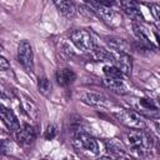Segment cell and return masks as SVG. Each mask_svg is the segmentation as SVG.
I'll list each match as a JSON object with an SVG mask.
<instances>
[{
    "label": "cell",
    "mask_w": 160,
    "mask_h": 160,
    "mask_svg": "<svg viewBox=\"0 0 160 160\" xmlns=\"http://www.w3.org/2000/svg\"><path fill=\"white\" fill-rule=\"evenodd\" d=\"M128 140L131 149L140 155L149 154L154 145L152 138L144 131V129H130L128 132Z\"/></svg>",
    "instance_id": "6da1fadb"
},
{
    "label": "cell",
    "mask_w": 160,
    "mask_h": 160,
    "mask_svg": "<svg viewBox=\"0 0 160 160\" xmlns=\"http://www.w3.org/2000/svg\"><path fill=\"white\" fill-rule=\"evenodd\" d=\"M71 42L82 52H92L96 46L92 34L86 29H78L70 32Z\"/></svg>",
    "instance_id": "7a4b0ae2"
},
{
    "label": "cell",
    "mask_w": 160,
    "mask_h": 160,
    "mask_svg": "<svg viewBox=\"0 0 160 160\" xmlns=\"http://www.w3.org/2000/svg\"><path fill=\"white\" fill-rule=\"evenodd\" d=\"M90 8L109 26L116 28V26H119L121 24V16H120V14L116 10H114L110 5H105V4H101V2H98L96 1L95 5L94 6H90Z\"/></svg>",
    "instance_id": "3957f363"
},
{
    "label": "cell",
    "mask_w": 160,
    "mask_h": 160,
    "mask_svg": "<svg viewBox=\"0 0 160 160\" xmlns=\"http://www.w3.org/2000/svg\"><path fill=\"white\" fill-rule=\"evenodd\" d=\"M115 118L125 126L129 129H145L146 124L142 120L141 115L139 111L134 110H126V109H120L115 114Z\"/></svg>",
    "instance_id": "277c9868"
},
{
    "label": "cell",
    "mask_w": 160,
    "mask_h": 160,
    "mask_svg": "<svg viewBox=\"0 0 160 160\" xmlns=\"http://www.w3.org/2000/svg\"><path fill=\"white\" fill-rule=\"evenodd\" d=\"M18 60L26 72L34 71V52L32 46L28 40H20L18 46Z\"/></svg>",
    "instance_id": "5b68a950"
},
{
    "label": "cell",
    "mask_w": 160,
    "mask_h": 160,
    "mask_svg": "<svg viewBox=\"0 0 160 160\" xmlns=\"http://www.w3.org/2000/svg\"><path fill=\"white\" fill-rule=\"evenodd\" d=\"M74 145L76 149H82L90 154L98 155L100 152L99 142L94 136L88 134L86 131H78L74 138Z\"/></svg>",
    "instance_id": "8992f818"
},
{
    "label": "cell",
    "mask_w": 160,
    "mask_h": 160,
    "mask_svg": "<svg viewBox=\"0 0 160 160\" xmlns=\"http://www.w3.org/2000/svg\"><path fill=\"white\" fill-rule=\"evenodd\" d=\"M112 51V50H111ZM112 65L119 68L125 75H130L132 70V60L131 56L125 51H112Z\"/></svg>",
    "instance_id": "52a82bcc"
},
{
    "label": "cell",
    "mask_w": 160,
    "mask_h": 160,
    "mask_svg": "<svg viewBox=\"0 0 160 160\" xmlns=\"http://www.w3.org/2000/svg\"><path fill=\"white\" fill-rule=\"evenodd\" d=\"M36 139V132L34 130L32 126H30L29 124H24L16 132H15V140L16 142L22 146V148H26V146H30Z\"/></svg>",
    "instance_id": "ba28073f"
},
{
    "label": "cell",
    "mask_w": 160,
    "mask_h": 160,
    "mask_svg": "<svg viewBox=\"0 0 160 160\" xmlns=\"http://www.w3.org/2000/svg\"><path fill=\"white\" fill-rule=\"evenodd\" d=\"M119 5L124 10V12L134 20V22H141L144 20L140 6L135 0H119Z\"/></svg>",
    "instance_id": "9c48e42d"
},
{
    "label": "cell",
    "mask_w": 160,
    "mask_h": 160,
    "mask_svg": "<svg viewBox=\"0 0 160 160\" xmlns=\"http://www.w3.org/2000/svg\"><path fill=\"white\" fill-rule=\"evenodd\" d=\"M80 100L92 108H106L109 105L108 99L99 94V92H94V91H85L80 95Z\"/></svg>",
    "instance_id": "30bf717a"
},
{
    "label": "cell",
    "mask_w": 160,
    "mask_h": 160,
    "mask_svg": "<svg viewBox=\"0 0 160 160\" xmlns=\"http://www.w3.org/2000/svg\"><path fill=\"white\" fill-rule=\"evenodd\" d=\"M138 111L148 118H158L160 116V109L156 106V104L146 98L139 99L138 102Z\"/></svg>",
    "instance_id": "8fae6325"
},
{
    "label": "cell",
    "mask_w": 160,
    "mask_h": 160,
    "mask_svg": "<svg viewBox=\"0 0 160 160\" xmlns=\"http://www.w3.org/2000/svg\"><path fill=\"white\" fill-rule=\"evenodd\" d=\"M0 109H1V119H2L4 125L8 128L9 131L16 132L21 126H20V122H19L16 115L14 114V111L8 109L5 105H1Z\"/></svg>",
    "instance_id": "7c38bea8"
},
{
    "label": "cell",
    "mask_w": 160,
    "mask_h": 160,
    "mask_svg": "<svg viewBox=\"0 0 160 160\" xmlns=\"http://www.w3.org/2000/svg\"><path fill=\"white\" fill-rule=\"evenodd\" d=\"M55 80L60 86H69L76 80V74L69 68H61L55 72Z\"/></svg>",
    "instance_id": "4fadbf2b"
},
{
    "label": "cell",
    "mask_w": 160,
    "mask_h": 160,
    "mask_svg": "<svg viewBox=\"0 0 160 160\" xmlns=\"http://www.w3.org/2000/svg\"><path fill=\"white\" fill-rule=\"evenodd\" d=\"M52 2L66 19H72L76 15V6L71 0H52Z\"/></svg>",
    "instance_id": "5bb4252c"
},
{
    "label": "cell",
    "mask_w": 160,
    "mask_h": 160,
    "mask_svg": "<svg viewBox=\"0 0 160 160\" xmlns=\"http://www.w3.org/2000/svg\"><path fill=\"white\" fill-rule=\"evenodd\" d=\"M102 85L109 89L110 91L115 92V94H119V95H124L128 92V88L126 85L124 84L122 80H119V79H110V78H105L102 80Z\"/></svg>",
    "instance_id": "9a60e30c"
},
{
    "label": "cell",
    "mask_w": 160,
    "mask_h": 160,
    "mask_svg": "<svg viewBox=\"0 0 160 160\" xmlns=\"http://www.w3.org/2000/svg\"><path fill=\"white\" fill-rule=\"evenodd\" d=\"M106 42L110 46V50L112 51H125L128 52V42L124 39L120 38H106Z\"/></svg>",
    "instance_id": "2e32d148"
},
{
    "label": "cell",
    "mask_w": 160,
    "mask_h": 160,
    "mask_svg": "<svg viewBox=\"0 0 160 160\" xmlns=\"http://www.w3.org/2000/svg\"><path fill=\"white\" fill-rule=\"evenodd\" d=\"M102 71H104V75L105 78H110V79H119V80H124V72L116 68L115 65H105L102 68Z\"/></svg>",
    "instance_id": "e0dca14e"
},
{
    "label": "cell",
    "mask_w": 160,
    "mask_h": 160,
    "mask_svg": "<svg viewBox=\"0 0 160 160\" xmlns=\"http://www.w3.org/2000/svg\"><path fill=\"white\" fill-rule=\"evenodd\" d=\"M38 90L42 96L48 98L50 95V92H51V82H50V80L48 78H45V76L39 78V80H38Z\"/></svg>",
    "instance_id": "ac0fdd59"
},
{
    "label": "cell",
    "mask_w": 160,
    "mask_h": 160,
    "mask_svg": "<svg viewBox=\"0 0 160 160\" xmlns=\"http://www.w3.org/2000/svg\"><path fill=\"white\" fill-rule=\"evenodd\" d=\"M24 108L28 111V114H29L30 118H32V119H36L38 118V108H36V105L31 101V99H29L26 96L24 98Z\"/></svg>",
    "instance_id": "d6986e66"
},
{
    "label": "cell",
    "mask_w": 160,
    "mask_h": 160,
    "mask_svg": "<svg viewBox=\"0 0 160 160\" xmlns=\"http://www.w3.org/2000/svg\"><path fill=\"white\" fill-rule=\"evenodd\" d=\"M56 135H58V129H56V126H54V125H49V126L46 128L45 132H44V138H45L46 140H52Z\"/></svg>",
    "instance_id": "ffe728a7"
},
{
    "label": "cell",
    "mask_w": 160,
    "mask_h": 160,
    "mask_svg": "<svg viewBox=\"0 0 160 160\" xmlns=\"http://www.w3.org/2000/svg\"><path fill=\"white\" fill-rule=\"evenodd\" d=\"M0 69H1L2 71H6V70L10 69V64L8 62V60H6L4 56L0 58Z\"/></svg>",
    "instance_id": "44dd1931"
},
{
    "label": "cell",
    "mask_w": 160,
    "mask_h": 160,
    "mask_svg": "<svg viewBox=\"0 0 160 160\" xmlns=\"http://www.w3.org/2000/svg\"><path fill=\"white\" fill-rule=\"evenodd\" d=\"M98 2H101V4H105V5H115V4H119V0H96Z\"/></svg>",
    "instance_id": "7402d4cb"
},
{
    "label": "cell",
    "mask_w": 160,
    "mask_h": 160,
    "mask_svg": "<svg viewBox=\"0 0 160 160\" xmlns=\"http://www.w3.org/2000/svg\"><path fill=\"white\" fill-rule=\"evenodd\" d=\"M89 6H94L95 5V2H96V0H84Z\"/></svg>",
    "instance_id": "603a6c76"
}]
</instances>
